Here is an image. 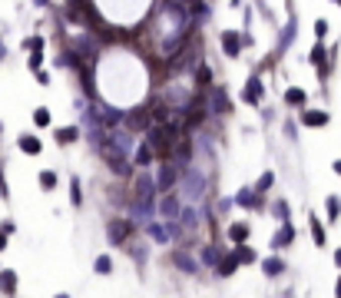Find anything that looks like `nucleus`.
<instances>
[{
	"label": "nucleus",
	"instance_id": "obj_1",
	"mask_svg": "<svg viewBox=\"0 0 341 298\" xmlns=\"http://www.w3.org/2000/svg\"><path fill=\"white\" fill-rule=\"evenodd\" d=\"M129 232H133V226H129L126 219H113L110 226H106V236H110L113 245H123L129 239Z\"/></svg>",
	"mask_w": 341,
	"mask_h": 298
},
{
	"label": "nucleus",
	"instance_id": "obj_2",
	"mask_svg": "<svg viewBox=\"0 0 341 298\" xmlns=\"http://www.w3.org/2000/svg\"><path fill=\"white\" fill-rule=\"evenodd\" d=\"M159 212H162L166 219H179V215H183L179 196H176V192H162V199H159Z\"/></svg>",
	"mask_w": 341,
	"mask_h": 298
},
{
	"label": "nucleus",
	"instance_id": "obj_3",
	"mask_svg": "<svg viewBox=\"0 0 341 298\" xmlns=\"http://www.w3.org/2000/svg\"><path fill=\"white\" fill-rule=\"evenodd\" d=\"M235 205H242V209H259V205H262V192H259V189H238L235 192Z\"/></svg>",
	"mask_w": 341,
	"mask_h": 298
},
{
	"label": "nucleus",
	"instance_id": "obj_4",
	"mask_svg": "<svg viewBox=\"0 0 341 298\" xmlns=\"http://www.w3.org/2000/svg\"><path fill=\"white\" fill-rule=\"evenodd\" d=\"M156 192H159V186H156V182H152L146 173L136 179V199H139V202H152V196H156Z\"/></svg>",
	"mask_w": 341,
	"mask_h": 298
},
{
	"label": "nucleus",
	"instance_id": "obj_5",
	"mask_svg": "<svg viewBox=\"0 0 341 298\" xmlns=\"http://www.w3.org/2000/svg\"><path fill=\"white\" fill-rule=\"evenodd\" d=\"M242 265V259H238V252H229V255H222L219 259V265H215V272L222 275V278H229V275H235V268Z\"/></svg>",
	"mask_w": 341,
	"mask_h": 298
},
{
	"label": "nucleus",
	"instance_id": "obj_6",
	"mask_svg": "<svg viewBox=\"0 0 341 298\" xmlns=\"http://www.w3.org/2000/svg\"><path fill=\"white\" fill-rule=\"evenodd\" d=\"M176 179H179V173H176V166H162V169H159V179H156L159 192H173Z\"/></svg>",
	"mask_w": 341,
	"mask_h": 298
},
{
	"label": "nucleus",
	"instance_id": "obj_7",
	"mask_svg": "<svg viewBox=\"0 0 341 298\" xmlns=\"http://www.w3.org/2000/svg\"><path fill=\"white\" fill-rule=\"evenodd\" d=\"M242 40H245V37H238L235 30H225V33H222V50H225V56H238V53H242Z\"/></svg>",
	"mask_w": 341,
	"mask_h": 298
},
{
	"label": "nucleus",
	"instance_id": "obj_8",
	"mask_svg": "<svg viewBox=\"0 0 341 298\" xmlns=\"http://www.w3.org/2000/svg\"><path fill=\"white\" fill-rule=\"evenodd\" d=\"M149 119H152L149 110H136V113H129V116H126V126L133 129V133H139V129H149Z\"/></svg>",
	"mask_w": 341,
	"mask_h": 298
},
{
	"label": "nucleus",
	"instance_id": "obj_9",
	"mask_svg": "<svg viewBox=\"0 0 341 298\" xmlns=\"http://www.w3.org/2000/svg\"><path fill=\"white\" fill-rule=\"evenodd\" d=\"M295 242V229H292V222H282V229H278L275 236H272V245L275 249H285V245H292Z\"/></svg>",
	"mask_w": 341,
	"mask_h": 298
},
{
	"label": "nucleus",
	"instance_id": "obj_10",
	"mask_svg": "<svg viewBox=\"0 0 341 298\" xmlns=\"http://www.w3.org/2000/svg\"><path fill=\"white\" fill-rule=\"evenodd\" d=\"M133 159H136V166H139V169H146V166L156 159V149H152L149 142H139V146H136V153H133Z\"/></svg>",
	"mask_w": 341,
	"mask_h": 298
},
{
	"label": "nucleus",
	"instance_id": "obj_11",
	"mask_svg": "<svg viewBox=\"0 0 341 298\" xmlns=\"http://www.w3.org/2000/svg\"><path fill=\"white\" fill-rule=\"evenodd\" d=\"M302 123L311 126V129H318V126H328V113H325V110H305V113H302Z\"/></svg>",
	"mask_w": 341,
	"mask_h": 298
},
{
	"label": "nucleus",
	"instance_id": "obj_12",
	"mask_svg": "<svg viewBox=\"0 0 341 298\" xmlns=\"http://www.w3.org/2000/svg\"><path fill=\"white\" fill-rule=\"evenodd\" d=\"M242 100H245V103H259V100H262V80H259V77L248 80V87L242 90Z\"/></svg>",
	"mask_w": 341,
	"mask_h": 298
},
{
	"label": "nucleus",
	"instance_id": "obj_13",
	"mask_svg": "<svg viewBox=\"0 0 341 298\" xmlns=\"http://www.w3.org/2000/svg\"><path fill=\"white\" fill-rule=\"evenodd\" d=\"M173 262L179 268H183L186 275H192V272H199V262L196 259H189V255H186V252H173Z\"/></svg>",
	"mask_w": 341,
	"mask_h": 298
},
{
	"label": "nucleus",
	"instance_id": "obj_14",
	"mask_svg": "<svg viewBox=\"0 0 341 298\" xmlns=\"http://www.w3.org/2000/svg\"><path fill=\"white\" fill-rule=\"evenodd\" d=\"M308 226H311V239H315V245H318V249H325L328 236H325V226H321V219H315V215H311Z\"/></svg>",
	"mask_w": 341,
	"mask_h": 298
},
{
	"label": "nucleus",
	"instance_id": "obj_15",
	"mask_svg": "<svg viewBox=\"0 0 341 298\" xmlns=\"http://www.w3.org/2000/svg\"><path fill=\"white\" fill-rule=\"evenodd\" d=\"M229 239H232L235 245H245V239H248V226H245V222H232V226H229Z\"/></svg>",
	"mask_w": 341,
	"mask_h": 298
},
{
	"label": "nucleus",
	"instance_id": "obj_16",
	"mask_svg": "<svg viewBox=\"0 0 341 298\" xmlns=\"http://www.w3.org/2000/svg\"><path fill=\"white\" fill-rule=\"evenodd\" d=\"M0 291H7V295H14V291H17V272H10V268L0 272Z\"/></svg>",
	"mask_w": 341,
	"mask_h": 298
},
{
	"label": "nucleus",
	"instance_id": "obj_17",
	"mask_svg": "<svg viewBox=\"0 0 341 298\" xmlns=\"http://www.w3.org/2000/svg\"><path fill=\"white\" fill-rule=\"evenodd\" d=\"M311 63H315V66H318V73L325 77V70H328V53H325V47H321V43H318V47L311 50Z\"/></svg>",
	"mask_w": 341,
	"mask_h": 298
},
{
	"label": "nucleus",
	"instance_id": "obj_18",
	"mask_svg": "<svg viewBox=\"0 0 341 298\" xmlns=\"http://www.w3.org/2000/svg\"><path fill=\"white\" fill-rule=\"evenodd\" d=\"M20 149H24V153H30V156H37L40 149H43V142H40L37 136H30V133H27V136H20Z\"/></svg>",
	"mask_w": 341,
	"mask_h": 298
},
{
	"label": "nucleus",
	"instance_id": "obj_19",
	"mask_svg": "<svg viewBox=\"0 0 341 298\" xmlns=\"http://www.w3.org/2000/svg\"><path fill=\"white\" fill-rule=\"evenodd\" d=\"M262 268H265V275H269V278H275V275L285 272V262H282V259H272V255H269V259L262 262Z\"/></svg>",
	"mask_w": 341,
	"mask_h": 298
},
{
	"label": "nucleus",
	"instance_id": "obj_20",
	"mask_svg": "<svg viewBox=\"0 0 341 298\" xmlns=\"http://www.w3.org/2000/svg\"><path fill=\"white\" fill-rule=\"evenodd\" d=\"M79 129L76 126H63V129H56V142H63V146H70V142H76Z\"/></svg>",
	"mask_w": 341,
	"mask_h": 298
},
{
	"label": "nucleus",
	"instance_id": "obj_21",
	"mask_svg": "<svg viewBox=\"0 0 341 298\" xmlns=\"http://www.w3.org/2000/svg\"><path fill=\"white\" fill-rule=\"evenodd\" d=\"M93 268H96V275H113V259L110 255H96Z\"/></svg>",
	"mask_w": 341,
	"mask_h": 298
},
{
	"label": "nucleus",
	"instance_id": "obj_22",
	"mask_svg": "<svg viewBox=\"0 0 341 298\" xmlns=\"http://www.w3.org/2000/svg\"><path fill=\"white\" fill-rule=\"evenodd\" d=\"M212 110H219V113H229V100H225V90L219 87L212 93Z\"/></svg>",
	"mask_w": 341,
	"mask_h": 298
},
{
	"label": "nucleus",
	"instance_id": "obj_23",
	"mask_svg": "<svg viewBox=\"0 0 341 298\" xmlns=\"http://www.w3.org/2000/svg\"><path fill=\"white\" fill-rule=\"evenodd\" d=\"M272 212H275L278 222H288V202L285 199H275V202H272Z\"/></svg>",
	"mask_w": 341,
	"mask_h": 298
},
{
	"label": "nucleus",
	"instance_id": "obj_24",
	"mask_svg": "<svg viewBox=\"0 0 341 298\" xmlns=\"http://www.w3.org/2000/svg\"><path fill=\"white\" fill-rule=\"evenodd\" d=\"M285 103H288V106H305V90H288V93H285Z\"/></svg>",
	"mask_w": 341,
	"mask_h": 298
},
{
	"label": "nucleus",
	"instance_id": "obj_25",
	"mask_svg": "<svg viewBox=\"0 0 341 298\" xmlns=\"http://www.w3.org/2000/svg\"><path fill=\"white\" fill-rule=\"evenodd\" d=\"M325 205H328V219L334 222V219L341 215V202H338V196H328V202H325Z\"/></svg>",
	"mask_w": 341,
	"mask_h": 298
},
{
	"label": "nucleus",
	"instance_id": "obj_26",
	"mask_svg": "<svg viewBox=\"0 0 341 298\" xmlns=\"http://www.w3.org/2000/svg\"><path fill=\"white\" fill-rule=\"evenodd\" d=\"M275 186V173H262V179L255 182V189H259V192H265V189H272Z\"/></svg>",
	"mask_w": 341,
	"mask_h": 298
},
{
	"label": "nucleus",
	"instance_id": "obj_27",
	"mask_svg": "<svg viewBox=\"0 0 341 298\" xmlns=\"http://www.w3.org/2000/svg\"><path fill=\"white\" fill-rule=\"evenodd\" d=\"M179 219H183L186 229H196V226H199V219H196V212H192V209H183V215H179Z\"/></svg>",
	"mask_w": 341,
	"mask_h": 298
},
{
	"label": "nucleus",
	"instance_id": "obj_28",
	"mask_svg": "<svg viewBox=\"0 0 341 298\" xmlns=\"http://www.w3.org/2000/svg\"><path fill=\"white\" fill-rule=\"evenodd\" d=\"M149 232H152V239H156V242H166L173 229H162V226H149Z\"/></svg>",
	"mask_w": 341,
	"mask_h": 298
},
{
	"label": "nucleus",
	"instance_id": "obj_29",
	"mask_svg": "<svg viewBox=\"0 0 341 298\" xmlns=\"http://www.w3.org/2000/svg\"><path fill=\"white\" fill-rule=\"evenodd\" d=\"M33 123H37V126H47V123H50V110H43V106H40V110H33Z\"/></svg>",
	"mask_w": 341,
	"mask_h": 298
},
{
	"label": "nucleus",
	"instance_id": "obj_30",
	"mask_svg": "<svg viewBox=\"0 0 341 298\" xmlns=\"http://www.w3.org/2000/svg\"><path fill=\"white\" fill-rule=\"evenodd\" d=\"M40 186H43V189H53L56 186V173H50V169H47V173H40Z\"/></svg>",
	"mask_w": 341,
	"mask_h": 298
},
{
	"label": "nucleus",
	"instance_id": "obj_31",
	"mask_svg": "<svg viewBox=\"0 0 341 298\" xmlns=\"http://www.w3.org/2000/svg\"><path fill=\"white\" fill-rule=\"evenodd\" d=\"M235 252H238V259L245 262V265H248V262H255V252H252V249H245V245H238Z\"/></svg>",
	"mask_w": 341,
	"mask_h": 298
},
{
	"label": "nucleus",
	"instance_id": "obj_32",
	"mask_svg": "<svg viewBox=\"0 0 341 298\" xmlns=\"http://www.w3.org/2000/svg\"><path fill=\"white\" fill-rule=\"evenodd\" d=\"M315 37H318V43L328 37V24H325V20H315Z\"/></svg>",
	"mask_w": 341,
	"mask_h": 298
},
{
	"label": "nucleus",
	"instance_id": "obj_33",
	"mask_svg": "<svg viewBox=\"0 0 341 298\" xmlns=\"http://www.w3.org/2000/svg\"><path fill=\"white\" fill-rule=\"evenodd\" d=\"M27 50H30V53H40V50H43V37H30L27 40Z\"/></svg>",
	"mask_w": 341,
	"mask_h": 298
},
{
	"label": "nucleus",
	"instance_id": "obj_34",
	"mask_svg": "<svg viewBox=\"0 0 341 298\" xmlns=\"http://www.w3.org/2000/svg\"><path fill=\"white\" fill-rule=\"evenodd\" d=\"M70 189H73V196H70V199H73V205H79V202H83V192H79V179H73V182H70Z\"/></svg>",
	"mask_w": 341,
	"mask_h": 298
},
{
	"label": "nucleus",
	"instance_id": "obj_35",
	"mask_svg": "<svg viewBox=\"0 0 341 298\" xmlns=\"http://www.w3.org/2000/svg\"><path fill=\"white\" fill-rule=\"evenodd\" d=\"M202 262H209V265H219V259H215V249H206V252H202Z\"/></svg>",
	"mask_w": 341,
	"mask_h": 298
},
{
	"label": "nucleus",
	"instance_id": "obj_36",
	"mask_svg": "<svg viewBox=\"0 0 341 298\" xmlns=\"http://www.w3.org/2000/svg\"><path fill=\"white\" fill-rule=\"evenodd\" d=\"M40 63H43V56H40V53H30V70H40Z\"/></svg>",
	"mask_w": 341,
	"mask_h": 298
},
{
	"label": "nucleus",
	"instance_id": "obj_37",
	"mask_svg": "<svg viewBox=\"0 0 341 298\" xmlns=\"http://www.w3.org/2000/svg\"><path fill=\"white\" fill-rule=\"evenodd\" d=\"M209 80H212V73H209V70H206V66H202V70H199V83H202V87H206Z\"/></svg>",
	"mask_w": 341,
	"mask_h": 298
},
{
	"label": "nucleus",
	"instance_id": "obj_38",
	"mask_svg": "<svg viewBox=\"0 0 341 298\" xmlns=\"http://www.w3.org/2000/svg\"><path fill=\"white\" fill-rule=\"evenodd\" d=\"M0 249H7V232L0 229Z\"/></svg>",
	"mask_w": 341,
	"mask_h": 298
},
{
	"label": "nucleus",
	"instance_id": "obj_39",
	"mask_svg": "<svg viewBox=\"0 0 341 298\" xmlns=\"http://www.w3.org/2000/svg\"><path fill=\"white\" fill-rule=\"evenodd\" d=\"M334 298H341V275H338V285H334Z\"/></svg>",
	"mask_w": 341,
	"mask_h": 298
},
{
	"label": "nucleus",
	"instance_id": "obj_40",
	"mask_svg": "<svg viewBox=\"0 0 341 298\" xmlns=\"http://www.w3.org/2000/svg\"><path fill=\"white\" fill-rule=\"evenodd\" d=\"M331 166H334V173H338V176H341V159H334V163H331Z\"/></svg>",
	"mask_w": 341,
	"mask_h": 298
},
{
	"label": "nucleus",
	"instance_id": "obj_41",
	"mask_svg": "<svg viewBox=\"0 0 341 298\" xmlns=\"http://www.w3.org/2000/svg\"><path fill=\"white\" fill-rule=\"evenodd\" d=\"M334 265H338V268H341V249H338V252H334Z\"/></svg>",
	"mask_w": 341,
	"mask_h": 298
},
{
	"label": "nucleus",
	"instance_id": "obj_42",
	"mask_svg": "<svg viewBox=\"0 0 341 298\" xmlns=\"http://www.w3.org/2000/svg\"><path fill=\"white\" fill-rule=\"evenodd\" d=\"M56 298H70V295H56Z\"/></svg>",
	"mask_w": 341,
	"mask_h": 298
}]
</instances>
